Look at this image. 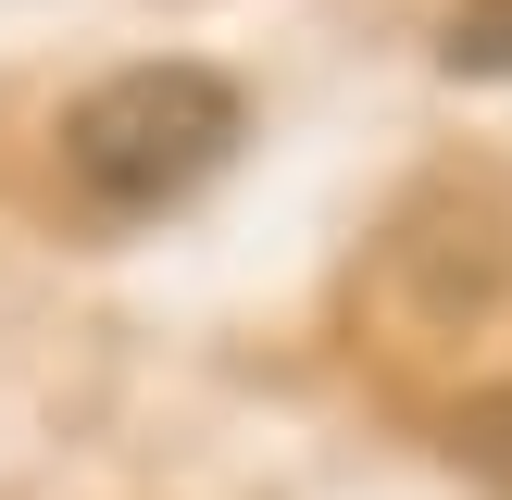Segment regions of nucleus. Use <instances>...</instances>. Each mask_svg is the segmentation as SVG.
Masks as SVG:
<instances>
[{"mask_svg":"<svg viewBox=\"0 0 512 500\" xmlns=\"http://www.w3.org/2000/svg\"><path fill=\"white\" fill-rule=\"evenodd\" d=\"M238 138H250V100L213 63H125L63 113V175L100 213H163L200 175H225Z\"/></svg>","mask_w":512,"mask_h":500,"instance_id":"obj_1","label":"nucleus"},{"mask_svg":"<svg viewBox=\"0 0 512 500\" xmlns=\"http://www.w3.org/2000/svg\"><path fill=\"white\" fill-rule=\"evenodd\" d=\"M438 438H450V463H463L475 488H500V500H512V388L450 400V425H438Z\"/></svg>","mask_w":512,"mask_h":500,"instance_id":"obj_2","label":"nucleus"},{"mask_svg":"<svg viewBox=\"0 0 512 500\" xmlns=\"http://www.w3.org/2000/svg\"><path fill=\"white\" fill-rule=\"evenodd\" d=\"M438 63L450 75H512V0H463L450 38H438Z\"/></svg>","mask_w":512,"mask_h":500,"instance_id":"obj_3","label":"nucleus"}]
</instances>
